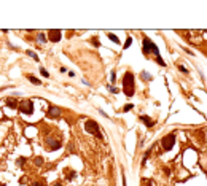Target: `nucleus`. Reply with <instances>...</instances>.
Returning <instances> with one entry per match:
<instances>
[{
    "label": "nucleus",
    "mask_w": 207,
    "mask_h": 186,
    "mask_svg": "<svg viewBox=\"0 0 207 186\" xmlns=\"http://www.w3.org/2000/svg\"><path fill=\"white\" fill-rule=\"evenodd\" d=\"M108 38H110L112 41H115L116 45H118V43H120V38H118V37H116V35H115V34H108Z\"/></svg>",
    "instance_id": "obj_14"
},
{
    "label": "nucleus",
    "mask_w": 207,
    "mask_h": 186,
    "mask_svg": "<svg viewBox=\"0 0 207 186\" xmlns=\"http://www.w3.org/2000/svg\"><path fill=\"white\" fill-rule=\"evenodd\" d=\"M174 145H175V135L174 134H167L166 137H162L161 140V146L164 151H170L174 148Z\"/></svg>",
    "instance_id": "obj_3"
},
{
    "label": "nucleus",
    "mask_w": 207,
    "mask_h": 186,
    "mask_svg": "<svg viewBox=\"0 0 207 186\" xmlns=\"http://www.w3.org/2000/svg\"><path fill=\"white\" fill-rule=\"evenodd\" d=\"M40 73L45 76V78H49V73L46 72V69H43V67H40Z\"/></svg>",
    "instance_id": "obj_19"
},
{
    "label": "nucleus",
    "mask_w": 207,
    "mask_h": 186,
    "mask_svg": "<svg viewBox=\"0 0 207 186\" xmlns=\"http://www.w3.org/2000/svg\"><path fill=\"white\" fill-rule=\"evenodd\" d=\"M61 37H62V32L61 30H56V29L48 30V40L53 41V43H57V41L61 40Z\"/></svg>",
    "instance_id": "obj_6"
},
{
    "label": "nucleus",
    "mask_w": 207,
    "mask_h": 186,
    "mask_svg": "<svg viewBox=\"0 0 207 186\" xmlns=\"http://www.w3.org/2000/svg\"><path fill=\"white\" fill-rule=\"evenodd\" d=\"M53 186H62V183H59V181H57V183H54Z\"/></svg>",
    "instance_id": "obj_28"
},
{
    "label": "nucleus",
    "mask_w": 207,
    "mask_h": 186,
    "mask_svg": "<svg viewBox=\"0 0 207 186\" xmlns=\"http://www.w3.org/2000/svg\"><path fill=\"white\" fill-rule=\"evenodd\" d=\"M153 45H155V43H153L150 38L145 37V38H143V54H150V53H152V49H153Z\"/></svg>",
    "instance_id": "obj_8"
},
{
    "label": "nucleus",
    "mask_w": 207,
    "mask_h": 186,
    "mask_svg": "<svg viewBox=\"0 0 207 186\" xmlns=\"http://www.w3.org/2000/svg\"><path fill=\"white\" fill-rule=\"evenodd\" d=\"M27 56H30V57L34 59L35 62H40V59H38V54H35V53L30 51V49H27Z\"/></svg>",
    "instance_id": "obj_13"
},
{
    "label": "nucleus",
    "mask_w": 207,
    "mask_h": 186,
    "mask_svg": "<svg viewBox=\"0 0 207 186\" xmlns=\"http://www.w3.org/2000/svg\"><path fill=\"white\" fill-rule=\"evenodd\" d=\"M18 162H19V165H24L26 159H24V158H19V159H18Z\"/></svg>",
    "instance_id": "obj_24"
},
{
    "label": "nucleus",
    "mask_w": 207,
    "mask_h": 186,
    "mask_svg": "<svg viewBox=\"0 0 207 186\" xmlns=\"http://www.w3.org/2000/svg\"><path fill=\"white\" fill-rule=\"evenodd\" d=\"M123 92L128 97L134 96V73L126 72L123 76Z\"/></svg>",
    "instance_id": "obj_1"
},
{
    "label": "nucleus",
    "mask_w": 207,
    "mask_h": 186,
    "mask_svg": "<svg viewBox=\"0 0 207 186\" xmlns=\"http://www.w3.org/2000/svg\"><path fill=\"white\" fill-rule=\"evenodd\" d=\"M145 186H152V181H150V180H147V181H145Z\"/></svg>",
    "instance_id": "obj_27"
},
{
    "label": "nucleus",
    "mask_w": 207,
    "mask_h": 186,
    "mask_svg": "<svg viewBox=\"0 0 207 186\" xmlns=\"http://www.w3.org/2000/svg\"><path fill=\"white\" fill-rule=\"evenodd\" d=\"M131 43H132V37H128L126 41H124V49H128L129 46H131Z\"/></svg>",
    "instance_id": "obj_15"
},
{
    "label": "nucleus",
    "mask_w": 207,
    "mask_h": 186,
    "mask_svg": "<svg viewBox=\"0 0 207 186\" xmlns=\"http://www.w3.org/2000/svg\"><path fill=\"white\" fill-rule=\"evenodd\" d=\"M179 70H180V72H183V73H186V72H188V70H186L185 67H182V65H179Z\"/></svg>",
    "instance_id": "obj_26"
},
{
    "label": "nucleus",
    "mask_w": 207,
    "mask_h": 186,
    "mask_svg": "<svg viewBox=\"0 0 207 186\" xmlns=\"http://www.w3.org/2000/svg\"><path fill=\"white\" fill-rule=\"evenodd\" d=\"M108 91H110L112 94H116V92H118V89H116V88H113V84H110V86H108Z\"/></svg>",
    "instance_id": "obj_22"
},
{
    "label": "nucleus",
    "mask_w": 207,
    "mask_h": 186,
    "mask_svg": "<svg viewBox=\"0 0 207 186\" xmlns=\"http://www.w3.org/2000/svg\"><path fill=\"white\" fill-rule=\"evenodd\" d=\"M61 113L62 110L59 107H54V105H51V107L48 108V111H46V116L51 118V119H57V118H61Z\"/></svg>",
    "instance_id": "obj_5"
},
{
    "label": "nucleus",
    "mask_w": 207,
    "mask_h": 186,
    "mask_svg": "<svg viewBox=\"0 0 207 186\" xmlns=\"http://www.w3.org/2000/svg\"><path fill=\"white\" fill-rule=\"evenodd\" d=\"M132 107H134L132 103H126V105H124V107H123V111H126V113H128L129 110H132Z\"/></svg>",
    "instance_id": "obj_18"
},
{
    "label": "nucleus",
    "mask_w": 207,
    "mask_h": 186,
    "mask_svg": "<svg viewBox=\"0 0 207 186\" xmlns=\"http://www.w3.org/2000/svg\"><path fill=\"white\" fill-rule=\"evenodd\" d=\"M140 121L147 126V127H153V126H155V123H153L148 116H145V115H142V116H140Z\"/></svg>",
    "instance_id": "obj_10"
},
{
    "label": "nucleus",
    "mask_w": 207,
    "mask_h": 186,
    "mask_svg": "<svg viewBox=\"0 0 207 186\" xmlns=\"http://www.w3.org/2000/svg\"><path fill=\"white\" fill-rule=\"evenodd\" d=\"M43 162H45V159L41 158V156H37V158L34 159V164L37 165V167H41V165H43Z\"/></svg>",
    "instance_id": "obj_12"
},
{
    "label": "nucleus",
    "mask_w": 207,
    "mask_h": 186,
    "mask_svg": "<svg viewBox=\"0 0 207 186\" xmlns=\"http://www.w3.org/2000/svg\"><path fill=\"white\" fill-rule=\"evenodd\" d=\"M91 43H93L94 46H99V40H97V38H93V40H91Z\"/></svg>",
    "instance_id": "obj_23"
},
{
    "label": "nucleus",
    "mask_w": 207,
    "mask_h": 186,
    "mask_svg": "<svg viewBox=\"0 0 207 186\" xmlns=\"http://www.w3.org/2000/svg\"><path fill=\"white\" fill-rule=\"evenodd\" d=\"M61 140H54V138H46V146H48L51 151H54V150H59L61 148Z\"/></svg>",
    "instance_id": "obj_7"
},
{
    "label": "nucleus",
    "mask_w": 207,
    "mask_h": 186,
    "mask_svg": "<svg viewBox=\"0 0 207 186\" xmlns=\"http://www.w3.org/2000/svg\"><path fill=\"white\" fill-rule=\"evenodd\" d=\"M26 78H27V80H29V81H30V83H32V84H35V86H40V84H41V81H40V80H38V78H37V76L30 75V73H27V75H26Z\"/></svg>",
    "instance_id": "obj_11"
},
{
    "label": "nucleus",
    "mask_w": 207,
    "mask_h": 186,
    "mask_svg": "<svg viewBox=\"0 0 207 186\" xmlns=\"http://www.w3.org/2000/svg\"><path fill=\"white\" fill-rule=\"evenodd\" d=\"M38 40H40L41 43H45V41L48 40V38H46V35L43 34V32H40V34H38Z\"/></svg>",
    "instance_id": "obj_16"
},
{
    "label": "nucleus",
    "mask_w": 207,
    "mask_h": 186,
    "mask_svg": "<svg viewBox=\"0 0 207 186\" xmlns=\"http://www.w3.org/2000/svg\"><path fill=\"white\" fill-rule=\"evenodd\" d=\"M5 103H7L8 108H13V110L19 107V102L16 100V97H7V99H5Z\"/></svg>",
    "instance_id": "obj_9"
},
{
    "label": "nucleus",
    "mask_w": 207,
    "mask_h": 186,
    "mask_svg": "<svg viewBox=\"0 0 207 186\" xmlns=\"http://www.w3.org/2000/svg\"><path fill=\"white\" fill-rule=\"evenodd\" d=\"M75 175H76L75 172H70V173H69V177H67V178H69V180H72V178H75Z\"/></svg>",
    "instance_id": "obj_25"
},
{
    "label": "nucleus",
    "mask_w": 207,
    "mask_h": 186,
    "mask_svg": "<svg viewBox=\"0 0 207 186\" xmlns=\"http://www.w3.org/2000/svg\"><path fill=\"white\" fill-rule=\"evenodd\" d=\"M110 81H112V83H116V72H115V70H113V72H112V76H110Z\"/></svg>",
    "instance_id": "obj_21"
},
{
    "label": "nucleus",
    "mask_w": 207,
    "mask_h": 186,
    "mask_svg": "<svg viewBox=\"0 0 207 186\" xmlns=\"http://www.w3.org/2000/svg\"><path fill=\"white\" fill-rule=\"evenodd\" d=\"M142 78H143V80H145V81H148V80H150V78H152V76H150V75H148V72H142Z\"/></svg>",
    "instance_id": "obj_20"
},
{
    "label": "nucleus",
    "mask_w": 207,
    "mask_h": 186,
    "mask_svg": "<svg viewBox=\"0 0 207 186\" xmlns=\"http://www.w3.org/2000/svg\"><path fill=\"white\" fill-rule=\"evenodd\" d=\"M18 110H19V113L27 115V116H29V115L34 113V102H32V100H22V102L19 103Z\"/></svg>",
    "instance_id": "obj_4"
},
{
    "label": "nucleus",
    "mask_w": 207,
    "mask_h": 186,
    "mask_svg": "<svg viewBox=\"0 0 207 186\" xmlns=\"http://www.w3.org/2000/svg\"><path fill=\"white\" fill-rule=\"evenodd\" d=\"M85 129H86V132L96 135L97 138H102V135H100V132H99V124L94 119H88L86 123H85Z\"/></svg>",
    "instance_id": "obj_2"
},
{
    "label": "nucleus",
    "mask_w": 207,
    "mask_h": 186,
    "mask_svg": "<svg viewBox=\"0 0 207 186\" xmlns=\"http://www.w3.org/2000/svg\"><path fill=\"white\" fill-rule=\"evenodd\" d=\"M32 186H46V181L45 180H38V181H35Z\"/></svg>",
    "instance_id": "obj_17"
}]
</instances>
